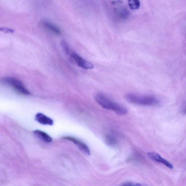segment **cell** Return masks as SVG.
I'll return each instance as SVG.
<instances>
[{
  "instance_id": "ba28073f",
  "label": "cell",
  "mask_w": 186,
  "mask_h": 186,
  "mask_svg": "<svg viewBox=\"0 0 186 186\" xmlns=\"http://www.w3.org/2000/svg\"><path fill=\"white\" fill-rule=\"evenodd\" d=\"M35 136L41 140L46 142L50 143L52 141V138L47 133L41 130H36L33 132Z\"/></svg>"
},
{
  "instance_id": "8992f818",
  "label": "cell",
  "mask_w": 186,
  "mask_h": 186,
  "mask_svg": "<svg viewBox=\"0 0 186 186\" xmlns=\"http://www.w3.org/2000/svg\"><path fill=\"white\" fill-rule=\"evenodd\" d=\"M149 157L154 161L164 165L170 169L174 168V166L167 160L162 158L158 153L154 152H149L148 153Z\"/></svg>"
},
{
  "instance_id": "30bf717a",
  "label": "cell",
  "mask_w": 186,
  "mask_h": 186,
  "mask_svg": "<svg viewBox=\"0 0 186 186\" xmlns=\"http://www.w3.org/2000/svg\"><path fill=\"white\" fill-rule=\"evenodd\" d=\"M105 140L106 144L112 147L116 146L117 144V140L110 135H107L105 137Z\"/></svg>"
},
{
  "instance_id": "3957f363",
  "label": "cell",
  "mask_w": 186,
  "mask_h": 186,
  "mask_svg": "<svg viewBox=\"0 0 186 186\" xmlns=\"http://www.w3.org/2000/svg\"><path fill=\"white\" fill-rule=\"evenodd\" d=\"M4 83L12 86L19 93L25 95H29L30 93L20 81L13 78H5L3 79Z\"/></svg>"
},
{
  "instance_id": "5b68a950",
  "label": "cell",
  "mask_w": 186,
  "mask_h": 186,
  "mask_svg": "<svg viewBox=\"0 0 186 186\" xmlns=\"http://www.w3.org/2000/svg\"><path fill=\"white\" fill-rule=\"evenodd\" d=\"M63 139L72 141L74 144L76 145L82 152L88 155H90L91 152L89 147L86 145L78 139L73 137H69V136L64 137Z\"/></svg>"
},
{
  "instance_id": "4fadbf2b",
  "label": "cell",
  "mask_w": 186,
  "mask_h": 186,
  "mask_svg": "<svg viewBox=\"0 0 186 186\" xmlns=\"http://www.w3.org/2000/svg\"><path fill=\"white\" fill-rule=\"evenodd\" d=\"M61 45H62V46L65 52L67 54H69V46H68L67 44L65 42H62Z\"/></svg>"
},
{
  "instance_id": "6da1fadb",
  "label": "cell",
  "mask_w": 186,
  "mask_h": 186,
  "mask_svg": "<svg viewBox=\"0 0 186 186\" xmlns=\"http://www.w3.org/2000/svg\"><path fill=\"white\" fill-rule=\"evenodd\" d=\"M95 99L97 103L104 108L111 110L119 115L127 114L128 111L126 108L113 101L103 93H97L95 95Z\"/></svg>"
},
{
  "instance_id": "52a82bcc",
  "label": "cell",
  "mask_w": 186,
  "mask_h": 186,
  "mask_svg": "<svg viewBox=\"0 0 186 186\" xmlns=\"http://www.w3.org/2000/svg\"><path fill=\"white\" fill-rule=\"evenodd\" d=\"M35 119L38 123L45 125L52 126L54 124L52 119L42 113H38L35 116Z\"/></svg>"
},
{
  "instance_id": "8fae6325",
  "label": "cell",
  "mask_w": 186,
  "mask_h": 186,
  "mask_svg": "<svg viewBox=\"0 0 186 186\" xmlns=\"http://www.w3.org/2000/svg\"><path fill=\"white\" fill-rule=\"evenodd\" d=\"M128 4L130 9L132 10L139 9L140 6L139 0H128Z\"/></svg>"
},
{
  "instance_id": "7c38bea8",
  "label": "cell",
  "mask_w": 186,
  "mask_h": 186,
  "mask_svg": "<svg viewBox=\"0 0 186 186\" xmlns=\"http://www.w3.org/2000/svg\"><path fill=\"white\" fill-rule=\"evenodd\" d=\"M0 30L6 33H12L15 32V30L12 28L5 27H1L0 28Z\"/></svg>"
},
{
  "instance_id": "7a4b0ae2",
  "label": "cell",
  "mask_w": 186,
  "mask_h": 186,
  "mask_svg": "<svg viewBox=\"0 0 186 186\" xmlns=\"http://www.w3.org/2000/svg\"><path fill=\"white\" fill-rule=\"evenodd\" d=\"M125 99L129 103L140 106H154L159 103L158 99L152 96H141L128 93L126 95Z\"/></svg>"
},
{
  "instance_id": "9c48e42d",
  "label": "cell",
  "mask_w": 186,
  "mask_h": 186,
  "mask_svg": "<svg viewBox=\"0 0 186 186\" xmlns=\"http://www.w3.org/2000/svg\"><path fill=\"white\" fill-rule=\"evenodd\" d=\"M43 23L44 25L46 27L50 30L54 32V33L57 34H60L61 33L60 30L53 24L47 22V21H44Z\"/></svg>"
},
{
  "instance_id": "5bb4252c",
  "label": "cell",
  "mask_w": 186,
  "mask_h": 186,
  "mask_svg": "<svg viewBox=\"0 0 186 186\" xmlns=\"http://www.w3.org/2000/svg\"><path fill=\"white\" fill-rule=\"evenodd\" d=\"M123 186H141V184L139 183H136L132 182H127L124 183V184L122 185Z\"/></svg>"
},
{
  "instance_id": "277c9868",
  "label": "cell",
  "mask_w": 186,
  "mask_h": 186,
  "mask_svg": "<svg viewBox=\"0 0 186 186\" xmlns=\"http://www.w3.org/2000/svg\"><path fill=\"white\" fill-rule=\"evenodd\" d=\"M71 56L78 66L83 69H91L94 67L92 63L85 60L75 52H72Z\"/></svg>"
}]
</instances>
